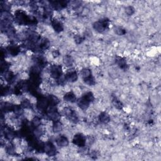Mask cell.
<instances>
[{
  "mask_svg": "<svg viewBox=\"0 0 161 161\" xmlns=\"http://www.w3.org/2000/svg\"><path fill=\"white\" fill-rule=\"evenodd\" d=\"M73 144L79 147H83L86 145V137L82 133H77L73 138Z\"/></svg>",
  "mask_w": 161,
  "mask_h": 161,
  "instance_id": "cell-1",
  "label": "cell"
},
{
  "mask_svg": "<svg viewBox=\"0 0 161 161\" xmlns=\"http://www.w3.org/2000/svg\"><path fill=\"white\" fill-rule=\"evenodd\" d=\"M44 150L48 156H54L57 154V149L52 142H46L44 145Z\"/></svg>",
  "mask_w": 161,
  "mask_h": 161,
  "instance_id": "cell-2",
  "label": "cell"
},
{
  "mask_svg": "<svg viewBox=\"0 0 161 161\" xmlns=\"http://www.w3.org/2000/svg\"><path fill=\"white\" fill-rule=\"evenodd\" d=\"M77 104L80 110L83 111H86L90 108V103L88 102L84 97H82L77 100Z\"/></svg>",
  "mask_w": 161,
  "mask_h": 161,
  "instance_id": "cell-3",
  "label": "cell"
},
{
  "mask_svg": "<svg viewBox=\"0 0 161 161\" xmlns=\"http://www.w3.org/2000/svg\"><path fill=\"white\" fill-rule=\"evenodd\" d=\"M56 142L57 145L60 147H66L69 145V140L66 136H59L56 139Z\"/></svg>",
  "mask_w": 161,
  "mask_h": 161,
  "instance_id": "cell-4",
  "label": "cell"
},
{
  "mask_svg": "<svg viewBox=\"0 0 161 161\" xmlns=\"http://www.w3.org/2000/svg\"><path fill=\"white\" fill-rule=\"evenodd\" d=\"M63 98L66 102H68L71 103H74L77 101L76 95L72 91L66 92V94L64 95Z\"/></svg>",
  "mask_w": 161,
  "mask_h": 161,
  "instance_id": "cell-5",
  "label": "cell"
},
{
  "mask_svg": "<svg viewBox=\"0 0 161 161\" xmlns=\"http://www.w3.org/2000/svg\"><path fill=\"white\" fill-rule=\"evenodd\" d=\"M52 26L56 32H61L63 30V25L61 20L54 18L52 20Z\"/></svg>",
  "mask_w": 161,
  "mask_h": 161,
  "instance_id": "cell-6",
  "label": "cell"
},
{
  "mask_svg": "<svg viewBox=\"0 0 161 161\" xmlns=\"http://www.w3.org/2000/svg\"><path fill=\"white\" fill-rule=\"evenodd\" d=\"M64 125L61 120L53 122L52 123V131L55 133H58L62 131Z\"/></svg>",
  "mask_w": 161,
  "mask_h": 161,
  "instance_id": "cell-7",
  "label": "cell"
},
{
  "mask_svg": "<svg viewBox=\"0 0 161 161\" xmlns=\"http://www.w3.org/2000/svg\"><path fill=\"white\" fill-rule=\"evenodd\" d=\"M110 116L106 112H101L98 116L99 121L103 124H107L110 122Z\"/></svg>",
  "mask_w": 161,
  "mask_h": 161,
  "instance_id": "cell-8",
  "label": "cell"
},
{
  "mask_svg": "<svg viewBox=\"0 0 161 161\" xmlns=\"http://www.w3.org/2000/svg\"><path fill=\"white\" fill-rule=\"evenodd\" d=\"M62 62L64 63V64L65 65V66L66 67L70 68L72 66L73 63H74V60L72 59V58L71 56L69 55H66L63 59H62Z\"/></svg>",
  "mask_w": 161,
  "mask_h": 161,
  "instance_id": "cell-9",
  "label": "cell"
},
{
  "mask_svg": "<svg viewBox=\"0 0 161 161\" xmlns=\"http://www.w3.org/2000/svg\"><path fill=\"white\" fill-rule=\"evenodd\" d=\"M80 76H81V77H83V79H86V78L93 76L91 71L90 69H88V68L82 69L81 71H80Z\"/></svg>",
  "mask_w": 161,
  "mask_h": 161,
  "instance_id": "cell-10",
  "label": "cell"
},
{
  "mask_svg": "<svg viewBox=\"0 0 161 161\" xmlns=\"http://www.w3.org/2000/svg\"><path fill=\"white\" fill-rule=\"evenodd\" d=\"M125 11L126 14L128 15H129V16L132 15L134 13H135V9H134L133 7H131V6L126 7L125 8Z\"/></svg>",
  "mask_w": 161,
  "mask_h": 161,
  "instance_id": "cell-11",
  "label": "cell"
},
{
  "mask_svg": "<svg viewBox=\"0 0 161 161\" xmlns=\"http://www.w3.org/2000/svg\"><path fill=\"white\" fill-rule=\"evenodd\" d=\"M117 34L118 35H123L125 34V31L124 29H123L122 27H118L117 29Z\"/></svg>",
  "mask_w": 161,
  "mask_h": 161,
  "instance_id": "cell-12",
  "label": "cell"
}]
</instances>
